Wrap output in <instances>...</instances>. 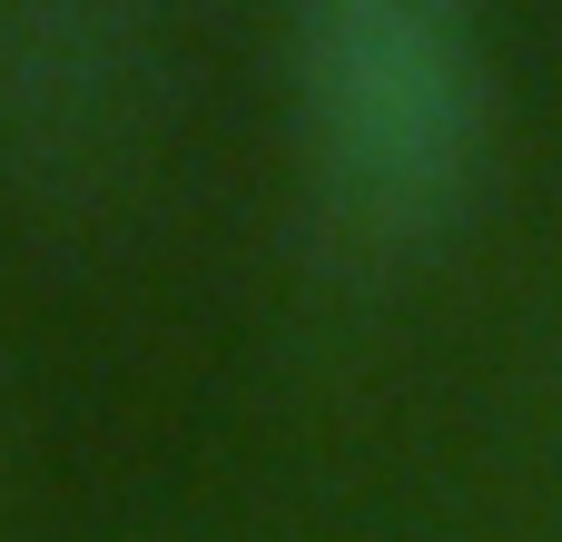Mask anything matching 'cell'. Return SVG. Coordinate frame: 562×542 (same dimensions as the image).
Segmentation results:
<instances>
[{
    "label": "cell",
    "mask_w": 562,
    "mask_h": 542,
    "mask_svg": "<svg viewBox=\"0 0 562 542\" xmlns=\"http://www.w3.org/2000/svg\"><path fill=\"white\" fill-rule=\"evenodd\" d=\"M296 158L336 247L405 257L484 178L494 69L474 20L435 0H316L286 49Z\"/></svg>",
    "instance_id": "1"
},
{
    "label": "cell",
    "mask_w": 562,
    "mask_h": 542,
    "mask_svg": "<svg viewBox=\"0 0 562 542\" xmlns=\"http://www.w3.org/2000/svg\"><path fill=\"white\" fill-rule=\"evenodd\" d=\"M128 89V30L59 10V20H20L0 30V109L30 138H79L89 118H109Z\"/></svg>",
    "instance_id": "2"
}]
</instances>
